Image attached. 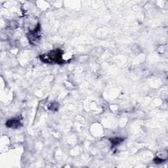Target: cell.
Masks as SVG:
<instances>
[{
  "label": "cell",
  "instance_id": "3",
  "mask_svg": "<svg viewBox=\"0 0 168 168\" xmlns=\"http://www.w3.org/2000/svg\"><path fill=\"white\" fill-rule=\"evenodd\" d=\"M124 140L123 139H121V138H114L113 139H111V142L112 143L113 145H117L120 144V142Z\"/></svg>",
  "mask_w": 168,
  "mask_h": 168
},
{
  "label": "cell",
  "instance_id": "1",
  "mask_svg": "<svg viewBox=\"0 0 168 168\" xmlns=\"http://www.w3.org/2000/svg\"><path fill=\"white\" fill-rule=\"evenodd\" d=\"M63 51L60 49H55L45 54L40 55V58L45 63L63 64L64 60L63 59Z\"/></svg>",
  "mask_w": 168,
  "mask_h": 168
},
{
  "label": "cell",
  "instance_id": "2",
  "mask_svg": "<svg viewBox=\"0 0 168 168\" xmlns=\"http://www.w3.org/2000/svg\"><path fill=\"white\" fill-rule=\"evenodd\" d=\"M6 126L11 128H17L21 126V122L19 119H12L9 120L6 123Z\"/></svg>",
  "mask_w": 168,
  "mask_h": 168
}]
</instances>
